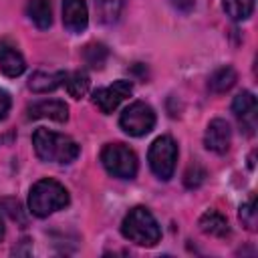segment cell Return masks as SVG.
I'll list each match as a JSON object with an SVG mask.
<instances>
[{
	"label": "cell",
	"instance_id": "obj_16",
	"mask_svg": "<svg viewBox=\"0 0 258 258\" xmlns=\"http://www.w3.org/2000/svg\"><path fill=\"white\" fill-rule=\"evenodd\" d=\"M26 12H28V18H30L40 30H46V28L52 24L50 0H28Z\"/></svg>",
	"mask_w": 258,
	"mask_h": 258
},
{
	"label": "cell",
	"instance_id": "obj_23",
	"mask_svg": "<svg viewBox=\"0 0 258 258\" xmlns=\"http://www.w3.org/2000/svg\"><path fill=\"white\" fill-rule=\"evenodd\" d=\"M10 105H12L10 95H8L4 89H0V121L6 119V115H8V111H10Z\"/></svg>",
	"mask_w": 258,
	"mask_h": 258
},
{
	"label": "cell",
	"instance_id": "obj_12",
	"mask_svg": "<svg viewBox=\"0 0 258 258\" xmlns=\"http://www.w3.org/2000/svg\"><path fill=\"white\" fill-rule=\"evenodd\" d=\"M200 230L208 236H214V238H226L230 234V224L228 220L216 212V210H208L200 216V222H198Z\"/></svg>",
	"mask_w": 258,
	"mask_h": 258
},
{
	"label": "cell",
	"instance_id": "obj_20",
	"mask_svg": "<svg viewBox=\"0 0 258 258\" xmlns=\"http://www.w3.org/2000/svg\"><path fill=\"white\" fill-rule=\"evenodd\" d=\"M222 6L232 20H246L254 10V0H222Z\"/></svg>",
	"mask_w": 258,
	"mask_h": 258
},
{
	"label": "cell",
	"instance_id": "obj_17",
	"mask_svg": "<svg viewBox=\"0 0 258 258\" xmlns=\"http://www.w3.org/2000/svg\"><path fill=\"white\" fill-rule=\"evenodd\" d=\"M125 0H95L97 16L103 24H115L123 12Z\"/></svg>",
	"mask_w": 258,
	"mask_h": 258
},
{
	"label": "cell",
	"instance_id": "obj_7",
	"mask_svg": "<svg viewBox=\"0 0 258 258\" xmlns=\"http://www.w3.org/2000/svg\"><path fill=\"white\" fill-rule=\"evenodd\" d=\"M131 93H133L131 81L121 79V81H115V83L109 85V87L97 89V91L93 93V101H95V105L101 109V113L109 115V113H113Z\"/></svg>",
	"mask_w": 258,
	"mask_h": 258
},
{
	"label": "cell",
	"instance_id": "obj_14",
	"mask_svg": "<svg viewBox=\"0 0 258 258\" xmlns=\"http://www.w3.org/2000/svg\"><path fill=\"white\" fill-rule=\"evenodd\" d=\"M64 77H67L64 71H56V73L36 71V73L30 77L28 87H30V91H34V93H48V91H54L56 87H60V85L64 83Z\"/></svg>",
	"mask_w": 258,
	"mask_h": 258
},
{
	"label": "cell",
	"instance_id": "obj_4",
	"mask_svg": "<svg viewBox=\"0 0 258 258\" xmlns=\"http://www.w3.org/2000/svg\"><path fill=\"white\" fill-rule=\"evenodd\" d=\"M101 163L109 175L119 179H133L137 173V155L123 143H109L101 151Z\"/></svg>",
	"mask_w": 258,
	"mask_h": 258
},
{
	"label": "cell",
	"instance_id": "obj_5",
	"mask_svg": "<svg viewBox=\"0 0 258 258\" xmlns=\"http://www.w3.org/2000/svg\"><path fill=\"white\" fill-rule=\"evenodd\" d=\"M147 161H149V167L151 171L167 181L173 171H175V161H177V143L169 137V135H161L157 137L151 147H149V153H147Z\"/></svg>",
	"mask_w": 258,
	"mask_h": 258
},
{
	"label": "cell",
	"instance_id": "obj_19",
	"mask_svg": "<svg viewBox=\"0 0 258 258\" xmlns=\"http://www.w3.org/2000/svg\"><path fill=\"white\" fill-rule=\"evenodd\" d=\"M107 56H109V50L101 42H91L83 48V58L91 69H103Z\"/></svg>",
	"mask_w": 258,
	"mask_h": 258
},
{
	"label": "cell",
	"instance_id": "obj_10",
	"mask_svg": "<svg viewBox=\"0 0 258 258\" xmlns=\"http://www.w3.org/2000/svg\"><path fill=\"white\" fill-rule=\"evenodd\" d=\"M232 111L242 123V127L248 131V135H252L256 127V97L250 91L238 93L232 101Z\"/></svg>",
	"mask_w": 258,
	"mask_h": 258
},
{
	"label": "cell",
	"instance_id": "obj_11",
	"mask_svg": "<svg viewBox=\"0 0 258 258\" xmlns=\"http://www.w3.org/2000/svg\"><path fill=\"white\" fill-rule=\"evenodd\" d=\"M28 119H50L56 123H64L69 119V107L62 101H36L28 107Z\"/></svg>",
	"mask_w": 258,
	"mask_h": 258
},
{
	"label": "cell",
	"instance_id": "obj_18",
	"mask_svg": "<svg viewBox=\"0 0 258 258\" xmlns=\"http://www.w3.org/2000/svg\"><path fill=\"white\" fill-rule=\"evenodd\" d=\"M67 87V93L73 97V99H83L87 93H89V87H91V81H89V75L83 73V71H75L71 75L64 77V83Z\"/></svg>",
	"mask_w": 258,
	"mask_h": 258
},
{
	"label": "cell",
	"instance_id": "obj_15",
	"mask_svg": "<svg viewBox=\"0 0 258 258\" xmlns=\"http://www.w3.org/2000/svg\"><path fill=\"white\" fill-rule=\"evenodd\" d=\"M236 81H238V73L234 71V67L226 64V67L216 69V71L210 75V79H208V87H210L212 93L222 95V93L230 91V89L236 85Z\"/></svg>",
	"mask_w": 258,
	"mask_h": 258
},
{
	"label": "cell",
	"instance_id": "obj_6",
	"mask_svg": "<svg viewBox=\"0 0 258 258\" xmlns=\"http://www.w3.org/2000/svg\"><path fill=\"white\" fill-rule=\"evenodd\" d=\"M119 125L121 129L131 135V137H143L147 135L153 125H155V111L143 103V101H135L131 103L119 117Z\"/></svg>",
	"mask_w": 258,
	"mask_h": 258
},
{
	"label": "cell",
	"instance_id": "obj_1",
	"mask_svg": "<svg viewBox=\"0 0 258 258\" xmlns=\"http://www.w3.org/2000/svg\"><path fill=\"white\" fill-rule=\"evenodd\" d=\"M32 147L38 159L46 163H71L79 155V145L73 137L44 127L32 133Z\"/></svg>",
	"mask_w": 258,
	"mask_h": 258
},
{
	"label": "cell",
	"instance_id": "obj_3",
	"mask_svg": "<svg viewBox=\"0 0 258 258\" xmlns=\"http://www.w3.org/2000/svg\"><path fill=\"white\" fill-rule=\"evenodd\" d=\"M121 234L129 242L145 248L155 246L161 238L159 224L145 206H135L133 210L127 212V216L121 222Z\"/></svg>",
	"mask_w": 258,
	"mask_h": 258
},
{
	"label": "cell",
	"instance_id": "obj_24",
	"mask_svg": "<svg viewBox=\"0 0 258 258\" xmlns=\"http://www.w3.org/2000/svg\"><path fill=\"white\" fill-rule=\"evenodd\" d=\"M169 2H171L173 8H177L181 12H189L194 8V4H196V0H169Z\"/></svg>",
	"mask_w": 258,
	"mask_h": 258
},
{
	"label": "cell",
	"instance_id": "obj_13",
	"mask_svg": "<svg viewBox=\"0 0 258 258\" xmlns=\"http://www.w3.org/2000/svg\"><path fill=\"white\" fill-rule=\"evenodd\" d=\"M24 69H26V62L22 54L10 44H0V71L6 77H20Z\"/></svg>",
	"mask_w": 258,
	"mask_h": 258
},
{
	"label": "cell",
	"instance_id": "obj_9",
	"mask_svg": "<svg viewBox=\"0 0 258 258\" xmlns=\"http://www.w3.org/2000/svg\"><path fill=\"white\" fill-rule=\"evenodd\" d=\"M62 24L71 34H81L89 24L85 0H62Z\"/></svg>",
	"mask_w": 258,
	"mask_h": 258
},
{
	"label": "cell",
	"instance_id": "obj_25",
	"mask_svg": "<svg viewBox=\"0 0 258 258\" xmlns=\"http://www.w3.org/2000/svg\"><path fill=\"white\" fill-rule=\"evenodd\" d=\"M4 238V224H2V220H0V240Z\"/></svg>",
	"mask_w": 258,
	"mask_h": 258
},
{
	"label": "cell",
	"instance_id": "obj_22",
	"mask_svg": "<svg viewBox=\"0 0 258 258\" xmlns=\"http://www.w3.org/2000/svg\"><path fill=\"white\" fill-rule=\"evenodd\" d=\"M204 179H206V169H204L198 161H194V163L185 169V173H183V183H185V187H189V189L200 187V185L204 183Z\"/></svg>",
	"mask_w": 258,
	"mask_h": 258
},
{
	"label": "cell",
	"instance_id": "obj_8",
	"mask_svg": "<svg viewBox=\"0 0 258 258\" xmlns=\"http://www.w3.org/2000/svg\"><path fill=\"white\" fill-rule=\"evenodd\" d=\"M230 139H232V129L228 125V121L224 119H212L206 127L204 133V145L206 149L214 151V153H226L230 147Z\"/></svg>",
	"mask_w": 258,
	"mask_h": 258
},
{
	"label": "cell",
	"instance_id": "obj_2",
	"mask_svg": "<svg viewBox=\"0 0 258 258\" xmlns=\"http://www.w3.org/2000/svg\"><path fill=\"white\" fill-rule=\"evenodd\" d=\"M69 202L71 200L67 187L50 177L38 179L28 191V210L36 218H46L56 210L67 208Z\"/></svg>",
	"mask_w": 258,
	"mask_h": 258
},
{
	"label": "cell",
	"instance_id": "obj_21",
	"mask_svg": "<svg viewBox=\"0 0 258 258\" xmlns=\"http://www.w3.org/2000/svg\"><path fill=\"white\" fill-rule=\"evenodd\" d=\"M238 216H240L242 226H246L250 232H254V230H256V224H258V216H256V200L250 198L246 204H242Z\"/></svg>",
	"mask_w": 258,
	"mask_h": 258
}]
</instances>
